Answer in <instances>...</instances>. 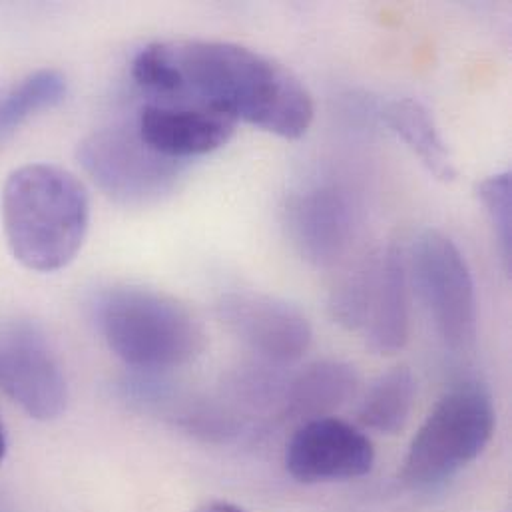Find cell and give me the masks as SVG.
<instances>
[{"instance_id": "d6986e66", "label": "cell", "mask_w": 512, "mask_h": 512, "mask_svg": "<svg viewBox=\"0 0 512 512\" xmlns=\"http://www.w3.org/2000/svg\"><path fill=\"white\" fill-rule=\"evenodd\" d=\"M6 457V431H4V425L0 421V463L4 461Z\"/></svg>"}, {"instance_id": "52a82bcc", "label": "cell", "mask_w": 512, "mask_h": 512, "mask_svg": "<svg viewBox=\"0 0 512 512\" xmlns=\"http://www.w3.org/2000/svg\"><path fill=\"white\" fill-rule=\"evenodd\" d=\"M0 389L36 421H52L66 409L68 387L60 359L30 321L0 325Z\"/></svg>"}, {"instance_id": "3957f363", "label": "cell", "mask_w": 512, "mask_h": 512, "mask_svg": "<svg viewBox=\"0 0 512 512\" xmlns=\"http://www.w3.org/2000/svg\"><path fill=\"white\" fill-rule=\"evenodd\" d=\"M98 329L112 353L140 371H168L202 355L206 333L176 297L136 285L102 291L94 305Z\"/></svg>"}, {"instance_id": "5b68a950", "label": "cell", "mask_w": 512, "mask_h": 512, "mask_svg": "<svg viewBox=\"0 0 512 512\" xmlns=\"http://www.w3.org/2000/svg\"><path fill=\"white\" fill-rule=\"evenodd\" d=\"M78 162L90 180L116 204L142 208L172 196L184 164L150 148L136 130L106 128L78 144Z\"/></svg>"}, {"instance_id": "9a60e30c", "label": "cell", "mask_w": 512, "mask_h": 512, "mask_svg": "<svg viewBox=\"0 0 512 512\" xmlns=\"http://www.w3.org/2000/svg\"><path fill=\"white\" fill-rule=\"evenodd\" d=\"M417 381L409 367H393L381 375L361 401L357 421L379 435H395L405 429L415 403Z\"/></svg>"}, {"instance_id": "30bf717a", "label": "cell", "mask_w": 512, "mask_h": 512, "mask_svg": "<svg viewBox=\"0 0 512 512\" xmlns=\"http://www.w3.org/2000/svg\"><path fill=\"white\" fill-rule=\"evenodd\" d=\"M285 228L299 256L317 267H329L351 246L355 210L339 188H311L285 204Z\"/></svg>"}, {"instance_id": "ba28073f", "label": "cell", "mask_w": 512, "mask_h": 512, "mask_svg": "<svg viewBox=\"0 0 512 512\" xmlns=\"http://www.w3.org/2000/svg\"><path fill=\"white\" fill-rule=\"evenodd\" d=\"M373 463L369 437L337 417L301 423L285 451L287 473L303 485L359 479Z\"/></svg>"}, {"instance_id": "9c48e42d", "label": "cell", "mask_w": 512, "mask_h": 512, "mask_svg": "<svg viewBox=\"0 0 512 512\" xmlns=\"http://www.w3.org/2000/svg\"><path fill=\"white\" fill-rule=\"evenodd\" d=\"M220 315L240 341L273 363L297 361L311 345L307 317L295 305L267 293H228L220 301Z\"/></svg>"}, {"instance_id": "5bb4252c", "label": "cell", "mask_w": 512, "mask_h": 512, "mask_svg": "<svg viewBox=\"0 0 512 512\" xmlns=\"http://www.w3.org/2000/svg\"><path fill=\"white\" fill-rule=\"evenodd\" d=\"M383 120L437 180L453 182L457 178L453 156L431 112L421 102L413 98L395 100L383 110Z\"/></svg>"}, {"instance_id": "ac0fdd59", "label": "cell", "mask_w": 512, "mask_h": 512, "mask_svg": "<svg viewBox=\"0 0 512 512\" xmlns=\"http://www.w3.org/2000/svg\"><path fill=\"white\" fill-rule=\"evenodd\" d=\"M194 512H246L232 503H226V501H208L204 505H200L198 509H194Z\"/></svg>"}, {"instance_id": "8992f818", "label": "cell", "mask_w": 512, "mask_h": 512, "mask_svg": "<svg viewBox=\"0 0 512 512\" xmlns=\"http://www.w3.org/2000/svg\"><path fill=\"white\" fill-rule=\"evenodd\" d=\"M411 273L443 341L457 351L471 347L477 335V295L457 244L437 230H425L413 246Z\"/></svg>"}, {"instance_id": "4fadbf2b", "label": "cell", "mask_w": 512, "mask_h": 512, "mask_svg": "<svg viewBox=\"0 0 512 512\" xmlns=\"http://www.w3.org/2000/svg\"><path fill=\"white\" fill-rule=\"evenodd\" d=\"M357 387L359 375L349 363L315 361L287 383L281 395L283 415L299 423L333 417L355 397Z\"/></svg>"}, {"instance_id": "e0dca14e", "label": "cell", "mask_w": 512, "mask_h": 512, "mask_svg": "<svg viewBox=\"0 0 512 512\" xmlns=\"http://www.w3.org/2000/svg\"><path fill=\"white\" fill-rule=\"evenodd\" d=\"M479 200L495 228L503 256L507 261L512 257V184L511 172L489 176L477 188Z\"/></svg>"}, {"instance_id": "7c38bea8", "label": "cell", "mask_w": 512, "mask_h": 512, "mask_svg": "<svg viewBox=\"0 0 512 512\" xmlns=\"http://www.w3.org/2000/svg\"><path fill=\"white\" fill-rule=\"evenodd\" d=\"M407 261L395 246L373 254L361 331L379 355L399 353L409 341Z\"/></svg>"}, {"instance_id": "6da1fadb", "label": "cell", "mask_w": 512, "mask_h": 512, "mask_svg": "<svg viewBox=\"0 0 512 512\" xmlns=\"http://www.w3.org/2000/svg\"><path fill=\"white\" fill-rule=\"evenodd\" d=\"M132 78L158 102L204 106L287 140L301 138L315 114L289 68L232 42H152L136 54Z\"/></svg>"}, {"instance_id": "7a4b0ae2", "label": "cell", "mask_w": 512, "mask_h": 512, "mask_svg": "<svg viewBox=\"0 0 512 512\" xmlns=\"http://www.w3.org/2000/svg\"><path fill=\"white\" fill-rule=\"evenodd\" d=\"M2 226L10 254L26 269L48 273L78 256L90 226L82 182L52 164L14 170L2 188Z\"/></svg>"}, {"instance_id": "2e32d148", "label": "cell", "mask_w": 512, "mask_h": 512, "mask_svg": "<svg viewBox=\"0 0 512 512\" xmlns=\"http://www.w3.org/2000/svg\"><path fill=\"white\" fill-rule=\"evenodd\" d=\"M66 96V76L52 68L36 70L0 92V148L34 114L60 104Z\"/></svg>"}, {"instance_id": "277c9868", "label": "cell", "mask_w": 512, "mask_h": 512, "mask_svg": "<svg viewBox=\"0 0 512 512\" xmlns=\"http://www.w3.org/2000/svg\"><path fill=\"white\" fill-rule=\"evenodd\" d=\"M495 433L491 395L477 383H465L445 393L411 441L401 479L417 489L437 487L487 449Z\"/></svg>"}, {"instance_id": "8fae6325", "label": "cell", "mask_w": 512, "mask_h": 512, "mask_svg": "<svg viewBox=\"0 0 512 512\" xmlns=\"http://www.w3.org/2000/svg\"><path fill=\"white\" fill-rule=\"evenodd\" d=\"M236 126L230 116L204 106L152 100L142 106L136 132L162 156L184 162L226 146Z\"/></svg>"}]
</instances>
